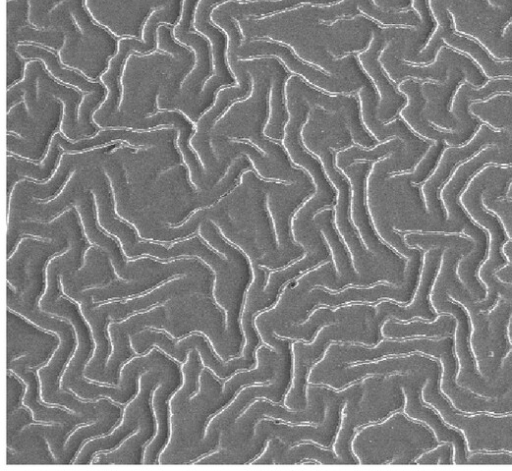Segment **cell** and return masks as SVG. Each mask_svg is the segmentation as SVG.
Listing matches in <instances>:
<instances>
[{"mask_svg":"<svg viewBox=\"0 0 512 471\" xmlns=\"http://www.w3.org/2000/svg\"><path fill=\"white\" fill-rule=\"evenodd\" d=\"M370 168V162L360 161L341 170L351 184L350 218L365 249L375 255L393 259L395 255L378 239L365 205L366 178Z\"/></svg>","mask_w":512,"mask_h":471,"instance_id":"9c48e42d","label":"cell"},{"mask_svg":"<svg viewBox=\"0 0 512 471\" xmlns=\"http://www.w3.org/2000/svg\"><path fill=\"white\" fill-rule=\"evenodd\" d=\"M157 43L158 46L173 54V55H185L187 54V50L177 45L170 34V30L165 25L161 24L157 29Z\"/></svg>","mask_w":512,"mask_h":471,"instance_id":"83f0119b","label":"cell"},{"mask_svg":"<svg viewBox=\"0 0 512 471\" xmlns=\"http://www.w3.org/2000/svg\"><path fill=\"white\" fill-rule=\"evenodd\" d=\"M62 0H28V18L32 26L45 29L50 25L49 12Z\"/></svg>","mask_w":512,"mask_h":471,"instance_id":"484cf974","label":"cell"},{"mask_svg":"<svg viewBox=\"0 0 512 471\" xmlns=\"http://www.w3.org/2000/svg\"><path fill=\"white\" fill-rule=\"evenodd\" d=\"M268 68L270 70L268 112L263 132L268 138L282 140L289 118L284 94L287 72L282 64L272 57L268 58Z\"/></svg>","mask_w":512,"mask_h":471,"instance_id":"2e32d148","label":"cell"},{"mask_svg":"<svg viewBox=\"0 0 512 471\" xmlns=\"http://www.w3.org/2000/svg\"><path fill=\"white\" fill-rule=\"evenodd\" d=\"M401 43L391 39L382 50L379 60L389 79L399 82L406 78L441 83L447 78L450 67H458L464 73V80L473 86H481L486 77L477 65L465 54L446 45L438 48L434 59L426 64L409 63L399 59Z\"/></svg>","mask_w":512,"mask_h":471,"instance_id":"3957f363","label":"cell"},{"mask_svg":"<svg viewBox=\"0 0 512 471\" xmlns=\"http://www.w3.org/2000/svg\"><path fill=\"white\" fill-rule=\"evenodd\" d=\"M412 10L418 15L421 25L418 28L419 38H424L429 34L432 22L429 14L427 0H411Z\"/></svg>","mask_w":512,"mask_h":471,"instance_id":"4316f807","label":"cell"},{"mask_svg":"<svg viewBox=\"0 0 512 471\" xmlns=\"http://www.w3.org/2000/svg\"><path fill=\"white\" fill-rule=\"evenodd\" d=\"M501 38L503 41L511 42L512 41V21H510L506 27L503 29Z\"/></svg>","mask_w":512,"mask_h":471,"instance_id":"4dcf8cb0","label":"cell"},{"mask_svg":"<svg viewBox=\"0 0 512 471\" xmlns=\"http://www.w3.org/2000/svg\"><path fill=\"white\" fill-rule=\"evenodd\" d=\"M333 216V209H322L313 216L312 225L320 230V233L323 235L327 245L329 246L333 255L336 272L340 276L346 277L352 274V264H350V258L347 250L340 239L338 230L335 227Z\"/></svg>","mask_w":512,"mask_h":471,"instance_id":"ffe728a7","label":"cell"},{"mask_svg":"<svg viewBox=\"0 0 512 471\" xmlns=\"http://www.w3.org/2000/svg\"><path fill=\"white\" fill-rule=\"evenodd\" d=\"M19 56L25 59H37L44 63L47 70L59 81L72 85L84 92H101L100 84L88 81L79 73L68 70L58 62L57 57L51 51L32 44H20L16 47Z\"/></svg>","mask_w":512,"mask_h":471,"instance_id":"ac0fdd59","label":"cell"},{"mask_svg":"<svg viewBox=\"0 0 512 471\" xmlns=\"http://www.w3.org/2000/svg\"><path fill=\"white\" fill-rule=\"evenodd\" d=\"M397 90L406 98L405 105L399 111L401 119L416 135L426 141H442L447 145H460L466 143L476 132L470 129L464 131L443 130L431 125L423 116L426 100L418 80L403 79L398 84Z\"/></svg>","mask_w":512,"mask_h":471,"instance_id":"52a82bcc","label":"cell"},{"mask_svg":"<svg viewBox=\"0 0 512 471\" xmlns=\"http://www.w3.org/2000/svg\"><path fill=\"white\" fill-rule=\"evenodd\" d=\"M404 242L406 245L422 249L451 247L462 250L465 254H468L474 247L473 241L460 233L409 231L404 236Z\"/></svg>","mask_w":512,"mask_h":471,"instance_id":"7402d4cb","label":"cell"},{"mask_svg":"<svg viewBox=\"0 0 512 471\" xmlns=\"http://www.w3.org/2000/svg\"><path fill=\"white\" fill-rule=\"evenodd\" d=\"M358 97L362 123L374 139L383 142L396 137L404 142L407 151L424 154L429 143L416 136L402 119L385 124L377 118V99L370 87L361 86Z\"/></svg>","mask_w":512,"mask_h":471,"instance_id":"30bf717a","label":"cell"},{"mask_svg":"<svg viewBox=\"0 0 512 471\" xmlns=\"http://www.w3.org/2000/svg\"><path fill=\"white\" fill-rule=\"evenodd\" d=\"M225 1L199 0L194 12L192 26L195 31L209 41L214 75L222 79L227 85H232L234 78L226 60L227 38L223 30L211 21V12L214 7Z\"/></svg>","mask_w":512,"mask_h":471,"instance_id":"5bb4252c","label":"cell"},{"mask_svg":"<svg viewBox=\"0 0 512 471\" xmlns=\"http://www.w3.org/2000/svg\"><path fill=\"white\" fill-rule=\"evenodd\" d=\"M407 152L413 153L407 151L404 142L401 139L395 137L383 141L381 144H376L371 149L351 146L343 151H339L336 155L335 165L338 169L342 170L355 162L377 161L387 155Z\"/></svg>","mask_w":512,"mask_h":471,"instance_id":"44dd1931","label":"cell"},{"mask_svg":"<svg viewBox=\"0 0 512 471\" xmlns=\"http://www.w3.org/2000/svg\"><path fill=\"white\" fill-rule=\"evenodd\" d=\"M167 2H168V4L181 5L182 0H167Z\"/></svg>","mask_w":512,"mask_h":471,"instance_id":"1f68e13d","label":"cell"},{"mask_svg":"<svg viewBox=\"0 0 512 471\" xmlns=\"http://www.w3.org/2000/svg\"><path fill=\"white\" fill-rule=\"evenodd\" d=\"M199 0H183L180 19L174 31H189Z\"/></svg>","mask_w":512,"mask_h":471,"instance_id":"f1b7e54d","label":"cell"},{"mask_svg":"<svg viewBox=\"0 0 512 471\" xmlns=\"http://www.w3.org/2000/svg\"><path fill=\"white\" fill-rule=\"evenodd\" d=\"M488 145L512 146V134L508 130H495L481 123L474 135L464 144L445 148L430 176L421 184V196L425 211L432 217L444 220L445 212L438 197L439 189L453 170Z\"/></svg>","mask_w":512,"mask_h":471,"instance_id":"277c9868","label":"cell"},{"mask_svg":"<svg viewBox=\"0 0 512 471\" xmlns=\"http://www.w3.org/2000/svg\"><path fill=\"white\" fill-rule=\"evenodd\" d=\"M240 1H244V0H240Z\"/></svg>","mask_w":512,"mask_h":471,"instance_id":"d6a6232c","label":"cell"},{"mask_svg":"<svg viewBox=\"0 0 512 471\" xmlns=\"http://www.w3.org/2000/svg\"><path fill=\"white\" fill-rule=\"evenodd\" d=\"M372 2L384 10H398L406 8L411 0H372Z\"/></svg>","mask_w":512,"mask_h":471,"instance_id":"f546056e","label":"cell"},{"mask_svg":"<svg viewBox=\"0 0 512 471\" xmlns=\"http://www.w3.org/2000/svg\"><path fill=\"white\" fill-rule=\"evenodd\" d=\"M327 144L325 143L314 153L320 159L328 178L337 191L333 221L350 251L353 266L360 272L367 259L368 250L364 249L350 218L351 184L347 176L336 167L333 153Z\"/></svg>","mask_w":512,"mask_h":471,"instance_id":"8992f818","label":"cell"},{"mask_svg":"<svg viewBox=\"0 0 512 471\" xmlns=\"http://www.w3.org/2000/svg\"><path fill=\"white\" fill-rule=\"evenodd\" d=\"M462 81H464V73L461 69L450 67L444 82L427 81L421 84L422 94L426 100L423 116L434 127L461 131L458 120L449 111V102Z\"/></svg>","mask_w":512,"mask_h":471,"instance_id":"8fae6325","label":"cell"},{"mask_svg":"<svg viewBox=\"0 0 512 471\" xmlns=\"http://www.w3.org/2000/svg\"><path fill=\"white\" fill-rule=\"evenodd\" d=\"M497 93L512 94V77H497L481 86L462 81L456 88L449 104L450 113L458 120L461 131L477 130L481 122L468 112L471 102L482 101Z\"/></svg>","mask_w":512,"mask_h":471,"instance_id":"4fadbf2b","label":"cell"},{"mask_svg":"<svg viewBox=\"0 0 512 471\" xmlns=\"http://www.w3.org/2000/svg\"><path fill=\"white\" fill-rule=\"evenodd\" d=\"M28 0H7V50H16L22 42H32L52 49L63 44V35L56 30L33 28L26 24Z\"/></svg>","mask_w":512,"mask_h":471,"instance_id":"7c38bea8","label":"cell"},{"mask_svg":"<svg viewBox=\"0 0 512 471\" xmlns=\"http://www.w3.org/2000/svg\"><path fill=\"white\" fill-rule=\"evenodd\" d=\"M175 39L192 48L195 55V65L192 71L185 77L181 83V89L188 94L197 93L199 86L211 74L212 53L209 41L203 35L190 31H173Z\"/></svg>","mask_w":512,"mask_h":471,"instance_id":"e0dca14e","label":"cell"},{"mask_svg":"<svg viewBox=\"0 0 512 471\" xmlns=\"http://www.w3.org/2000/svg\"><path fill=\"white\" fill-rule=\"evenodd\" d=\"M343 111L355 143L365 148L376 145L377 140L369 134L362 123L360 105L354 97H347Z\"/></svg>","mask_w":512,"mask_h":471,"instance_id":"d4e9b609","label":"cell"},{"mask_svg":"<svg viewBox=\"0 0 512 471\" xmlns=\"http://www.w3.org/2000/svg\"><path fill=\"white\" fill-rule=\"evenodd\" d=\"M444 147L445 143L442 141L431 142L427 150L414 165L412 171L395 174L391 179L395 182L404 183L403 185L406 186L405 192L409 195L413 194L416 192V189L410 184H421L430 176L437 165Z\"/></svg>","mask_w":512,"mask_h":471,"instance_id":"603a6c76","label":"cell"},{"mask_svg":"<svg viewBox=\"0 0 512 471\" xmlns=\"http://www.w3.org/2000/svg\"><path fill=\"white\" fill-rule=\"evenodd\" d=\"M387 41L378 31H373L367 48L357 55L360 66L373 82L378 95L377 118L383 122L394 117L406 103V98L392 84L379 56Z\"/></svg>","mask_w":512,"mask_h":471,"instance_id":"ba28073f","label":"cell"},{"mask_svg":"<svg viewBox=\"0 0 512 471\" xmlns=\"http://www.w3.org/2000/svg\"><path fill=\"white\" fill-rule=\"evenodd\" d=\"M448 0H428V9L436 21V27L428 42L418 53L403 60L409 63L426 64L431 62L440 46L447 47L467 55L489 79L512 77V61L494 60L479 44L464 36L453 33L447 13Z\"/></svg>","mask_w":512,"mask_h":471,"instance_id":"7a4b0ae2","label":"cell"},{"mask_svg":"<svg viewBox=\"0 0 512 471\" xmlns=\"http://www.w3.org/2000/svg\"><path fill=\"white\" fill-rule=\"evenodd\" d=\"M313 194L307 189H300L290 194L267 192L266 207L272 220L276 243L280 249H290L292 243V217L296 210Z\"/></svg>","mask_w":512,"mask_h":471,"instance_id":"9a60e30c","label":"cell"},{"mask_svg":"<svg viewBox=\"0 0 512 471\" xmlns=\"http://www.w3.org/2000/svg\"><path fill=\"white\" fill-rule=\"evenodd\" d=\"M236 56L242 60L246 58H278L289 71L313 86L331 93L352 92L363 86L361 82L328 75L298 59L285 45L273 41L254 40L241 43L236 49Z\"/></svg>","mask_w":512,"mask_h":471,"instance_id":"5b68a950","label":"cell"},{"mask_svg":"<svg viewBox=\"0 0 512 471\" xmlns=\"http://www.w3.org/2000/svg\"><path fill=\"white\" fill-rule=\"evenodd\" d=\"M285 101L288 110V121L284 128L283 146L292 162L304 168L312 178L315 192L296 210L292 217L291 229L294 241L310 240L313 216L324 207H329L336 200V192L328 178L320 159L308 153L303 146L301 134L308 120L312 106L296 87V76L285 82Z\"/></svg>","mask_w":512,"mask_h":471,"instance_id":"6da1fadb","label":"cell"},{"mask_svg":"<svg viewBox=\"0 0 512 471\" xmlns=\"http://www.w3.org/2000/svg\"><path fill=\"white\" fill-rule=\"evenodd\" d=\"M338 0H278L265 1L258 0L245 4H236L233 2H223L218 4L212 10V14L226 15L234 20H240L247 16L264 15L276 11H280L289 7L296 6L301 3L313 4H329Z\"/></svg>","mask_w":512,"mask_h":471,"instance_id":"d6986e66","label":"cell"},{"mask_svg":"<svg viewBox=\"0 0 512 471\" xmlns=\"http://www.w3.org/2000/svg\"><path fill=\"white\" fill-rule=\"evenodd\" d=\"M65 6L81 33L91 40L113 47V38L103 28L94 24L83 7V0H66Z\"/></svg>","mask_w":512,"mask_h":471,"instance_id":"cb8c5ba5","label":"cell"}]
</instances>
